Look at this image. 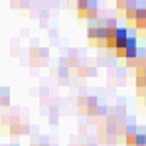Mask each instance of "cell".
I'll use <instances>...</instances> for the list:
<instances>
[{
	"mask_svg": "<svg viewBox=\"0 0 146 146\" xmlns=\"http://www.w3.org/2000/svg\"><path fill=\"white\" fill-rule=\"evenodd\" d=\"M42 146H48V144H42Z\"/></svg>",
	"mask_w": 146,
	"mask_h": 146,
	"instance_id": "1",
	"label": "cell"
}]
</instances>
